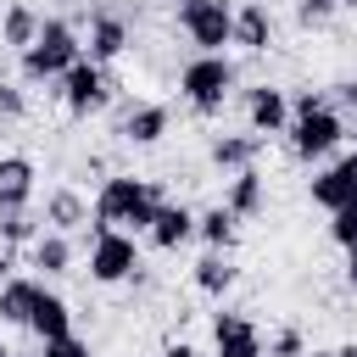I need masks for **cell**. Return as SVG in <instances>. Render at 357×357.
Instances as JSON below:
<instances>
[{
  "mask_svg": "<svg viewBox=\"0 0 357 357\" xmlns=\"http://www.w3.org/2000/svg\"><path fill=\"white\" fill-rule=\"evenodd\" d=\"M33 240H39L33 212H0V245H33Z\"/></svg>",
  "mask_w": 357,
  "mask_h": 357,
  "instance_id": "d4e9b609",
  "label": "cell"
},
{
  "mask_svg": "<svg viewBox=\"0 0 357 357\" xmlns=\"http://www.w3.org/2000/svg\"><path fill=\"white\" fill-rule=\"evenodd\" d=\"M39 284L45 279H6L0 284V324H22L28 329V312H33V296H39Z\"/></svg>",
  "mask_w": 357,
  "mask_h": 357,
  "instance_id": "7402d4cb",
  "label": "cell"
},
{
  "mask_svg": "<svg viewBox=\"0 0 357 357\" xmlns=\"http://www.w3.org/2000/svg\"><path fill=\"white\" fill-rule=\"evenodd\" d=\"M229 45H240L245 56H262V50L273 45V11H268L262 0L234 6V33H229Z\"/></svg>",
  "mask_w": 357,
  "mask_h": 357,
  "instance_id": "7c38bea8",
  "label": "cell"
},
{
  "mask_svg": "<svg viewBox=\"0 0 357 357\" xmlns=\"http://www.w3.org/2000/svg\"><path fill=\"white\" fill-rule=\"evenodd\" d=\"M28 201H33V162L0 156V212H28Z\"/></svg>",
  "mask_w": 357,
  "mask_h": 357,
  "instance_id": "9a60e30c",
  "label": "cell"
},
{
  "mask_svg": "<svg viewBox=\"0 0 357 357\" xmlns=\"http://www.w3.org/2000/svg\"><path fill=\"white\" fill-rule=\"evenodd\" d=\"M195 240H206V251H234L240 218L229 206H206V212H195Z\"/></svg>",
  "mask_w": 357,
  "mask_h": 357,
  "instance_id": "d6986e66",
  "label": "cell"
},
{
  "mask_svg": "<svg viewBox=\"0 0 357 357\" xmlns=\"http://www.w3.org/2000/svg\"><path fill=\"white\" fill-rule=\"evenodd\" d=\"M212 167H223V173H240V167H257V156H262V134H218L212 139Z\"/></svg>",
  "mask_w": 357,
  "mask_h": 357,
  "instance_id": "e0dca14e",
  "label": "cell"
},
{
  "mask_svg": "<svg viewBox=\"0 0 357 357\" xmlns=\"http://www.w3.org/2000/svg\"><path fill=\"white\" fill-rule=\"evenodd\" d=\"M139 273V245L134 234L123 229H95V245H89V279L95 284H123Z\"/></svg>",
  "mask_w": 357,
  "mask_h": 357,
  "instance_id": "8992f818",
  "label": "cell"
},
{
  "mask_svg": "<svg viewBox=\"0 0 357 357\" xmlns=\"http://www.w3.org/2000/svg\"><path fill=\"white\" fill-rule=\"evenodd\" d=\"M212 351L218 357H268L262 335L245 312H212Z\"/></svg>",
  "mask_w": 357,
  "mask_h": 357,
  "instance_id": "9c48e42d",
  "label": "cell"
},
{
  "mask_svg": "<svg viewBox=\"0 0 357 357\" xmlns=\"http://www.w3.org/2000/svg\"><path fill=\"white\" fill-rule=\"evenodd\" d=\"M329 357H357V340H346V346H335Z\"/></svg>",
  "mask_w": 357,
  "mask_h": 357,
  "instance_id": "d590c367",
  "label": "cell"
},
{
  "mask_svg": "<svg viewBox=\"0 0 357 357\" xmlns=\"http://www.w3.org/2000/svg\"><path fill=\"white\" fill-rule=\"evenodd\" d=\"M145 234H151V245H156V251H178L184 240H195V212H190L184 201H162Z\"/></svg>",
  "mask_w": 357,
  "mask_h": 357,
  "instance_id": "4fadbf2b",
  "label": "cell"
},
{
  "mask_svg": "<svg viewBox=\"0 0 357 357\" xmlns=\"http://www.w3.org/2000/svg\"><path fill=\"white\" fill-rule=\"evenodd\" d=\"M312 201L324 212H340L346 201H357V151H346L340 162H329L318 178H312Z\"/></svg>",
  "mask_w": 357,
  "mask_h": 357,
  "instance_id": "30bf717a",
  "label": "cell"
},
{
  "mask_svg": "<svg viewBox=\"0 0 357 357\" xmlns=\"http://www.w3.org/2000/svg\"><path fill=\"white\" fill-rule=\"evenodd\" d=\"M318 106H329V95H324V89H301V95L290 100V117H307V112H318Z\"/></svg>",
  "mask_w": 357,
  "mask_h": 357,
  "instance_id": "4dcf8cb0",
  "label": "cell"
},
{
  "mask_svg": "<svg viewBox=\"0 0 357 357\" xmlns=\"http://www.w3.org/2000/svg\"><path fill=\"white\" fill-rule=\"evenodd\" d=\"M340 106H346V112H357V78H346V84H340Z\"/></svg>",
  "mask_w": 357,
  "mask_h": 357,
  "instance_id": "d6a6232c",
  "label": "cell"
},
{
  "mask_svg": "<svg viewBox=\"0 0 357 357\" xmlns=\"http://www.w3.org/2000/svg\"><path fill=\"white\" fill-rule=\"evenodd\" d=\"M245 123H251V134H284L290 128V95L284 89H273V84H251L245 89Z\"/></svg>",
  "mask_w": 357,
  "mask_h": 357,
  "instance_id": "ba28073f",
  "label": "cell"
},
{
  "mask_svg": "<svg viewBox=\"0 0 357 357\" xmlns=\"http://www.w3.org/2000/svg\"><path fill=\"white\" fill-rule=\"evenodd\" d=\"M33 268H39L45 279H56V273H67V268H73V245H67V234H56V229H45V234L33 240Z\"/></svg>",
  "mask_w": 357,
  "mask_h": 357,
  "instance_id": "cb8c5ba5",
  "label": "cell"
},
{
  "mask_svg": "<svg viewBox=\"0 0 357 357\" xmlns=\"http://www.w3.org/2000/svg\"><path fill=\"white\" fill-rule=\"evenodd\" d=\"M335 6H346V11H357V0H335Z\"/></svg>",
  "mask_w": 357,
  "mask_h": 357,
  "instance_id": "74e56055",
  "label": "cell"
},
{
  "mask_svg": "<svg viewBox=\"0 0 357 357\" xmlns=\"http://www.w3.org/2000/svg\"><path fill=\"white\" fill-rule=\"evenodd\" d=\"M45 223H50L56 234H73V229H84V223H89V206H84V195H78V190H67V184H61V190H50V195H45Z\"/></svg>",
  "mask_w": 357,
  "mask_h": 357,
  "instance_id": "ac0fdd59",
  "label": "cell"
},
{
  "mask_svg": "<svg viewBox=\"0 0 357 357\" xmlns=\"http://www.w3.org/2000/svg\"><path fill=\"white\" fill-rule=\"evenodd\" d=\"M0 357H17V351H6V346H0Z\"/></svg>",
  "mask_w": 357,
  "mask_h": 357,
  "instance_id": "ab89813d",
  "label": "cell"
},
{
  "mask_svg": "<svg viewBox=\"0 0 357 357\" xmlns=\"http://www.w3.org/2000/svg\"><path fill=\"white\" fill-rule=\"evenodd\" d=\"M22 112H28V95L17 84H0V123H17Z\"/></svg>",
  "mask_w": 357,
  "mask_h": 357,
  "instance_id": "83f0119b",
  "label": "cell"
},
{
  "mask_svg": "<svg viewBox=\"0 0 357 357\" xmlns=\"http://www.w3.org/2000/svg\"><path fill=\"white\" fill-rule=\"evenodd\" d=\"M262 6H268V0H262Z\"/></svg>",
  "mask_w": 357,
  "mask_h": 357,
  "instance_id": "60d3db41",
  "label": "cell"
},
{
  "mask_svg": "<svg viewBox=\"0 0 357 357\" xmlns=\"http://www.w3.org/2000/svg\"><path fill=\"white\" fill-rule=\"evenodd\" d=\"M307 357H329V351H307Z\"/></svg>",
  "mask_w": 357,
  "mask_h": 357,
  "instance_id": "f35d334b",
  "label": "cell"
},
{
  "mask_svg": "<svg viewBox=\"0 0 357 357\" xmlns=\"http://www.w3.org/2000/svg\"><path fill=\"white\" fill-rule=\"evenodd\" d=\"M234 273H240V268L229 262V251H206V257L195 262V273H190V279H195V290H201V296H229V290H234Z\"/></svg>",
  "mask_w": 357,
  "mask_h": 357,
  "instance_id": "44dd1931",
  "label": "cell"
},
{
  "mask_svg": "<svg viewBox=\"0 0 357 357\" xmlns=\"http://www.w3.org/2000/svg\"><path fill=\"white\" fill-rule=\"evenodd\" d=\"M78 56H84L78 28H73L67 17H39V39L22 50V78H28V84H50V78H61Z\"/></svg>",
  "mask_w": 357,
  "mask_h": 357,
  "instance_id": "7a4b0ae2",
  "label": "cell"
},
{
  "mask_svg": "<svg viewBox=\"0 0 357 357\" xmlns=\"http://www.w3.org/2000/svg\"><path fill=\"white\" fill-rule=\"evenodd\" d=\"M290 156L296 162H324L340 139H346V117L335 112V106H318V112H307V117H290Z\"/></svg>",
  "mask_w": 357,
  "mask_h": 357,
  "instance_id": "5b68a950",
  "label": "cell"
},
{
  "mask_svg": "<svg viewBox=\"0 0 357 357\" xmlns=\"http://www.w3.org/2000/svg\"><path fill=\"white\" fill-rule=\"evenodd\" d=\"M39 357H95V351H89V340L61 335V340H45V351H39Z\"/></svg>",
  "mask_w": 357,
  "mask_h": 357,
  "instance_id": "f1b7e54d",
  "label": "cell"
},
{
  "mask_svg": "<svg viewBox=\"0 0 357 357\" xmlns=\"http://www.w3.org/2000/svg\"><path fill=\"white\" fill-rule=\"evenodd\" d=\"M162 206V184L156 178H134V173H112L95 195V229H123V234H145L151 218Z\"/></svg>",
  "mask_w": 357,
  "mask_h": 357,
  "instance_id": "6da1fadb",
  "label": "cell"
},
{
  "mask_svg": "<svg viewBox=\"0 0 357 357\" xmlns=\"http://www.w3.org/2000/svg\"><path fill=\"white\" fill-rule=\"evenodd\" d=\"M229 89H234L229 56H195V61H184V73H178V95L190 100L195 117H218L223 100H229Z\"/></svg>",
  "mask_w": 357,
  "mask_h": 357,
  "instance_id": "3957f363",
  "label": "cell"
},
{
  "mask_svg": "<svg viewBox=\"0 0 357 357\" xmlns=\"http://www.w3.org/2000/svg\"><path fill=\"white\" fill-rule=\"evenodd\" d=\"M123 50H128V22H123L117 11H106V6L89 11V50H84V56H89L95 67H112Z\"/></svg>",
  "mask_w": 357,
  "mask_h": 357,
  "instance_id": "8fae6325",
  "label": "cell"
},
{
  "mask_svg": "<svg viewBox=\"0 0 357 357\" xmlns=\"http://www.w3.org/2000/svg\"><path fill=\"white\" fill-rule=\"evenodd\" d=\"M6 279H11V251L0 245V284H6Z\"/></svg>",
  "mask_w": 357,
  "mask_h": 357,
  "instance_id": "e575fe53",
  "label": "cell"
},
{
  "mask_svg": "<svg viewBox=\"0 0 357 357\" xmlns=\"http://www.w3.org/2000/svg\"><path fill=\"white\" fill-rule=\"evenodd\" d=\"M346 284H351V290H357V245H351V251H346Z\"/></svg>",
  "mask_w": 357,
  "mask_h": 357,
  "instance_id": "836d02e7",
  "label": "cell"
},
{
  "mask_svg": "<svg viewBox=\"0 0 357 357\" xmlns=\"http://www.w3.org/2000/svg\"><path fill=\"white\" fill-rule=\"evenodd\" d=\"M329 11H340L335 0H296V17L307 22V28H318V22H329Z\"/></svg>",
  "mask_w": 357,
  "mask_h": 357,
  "instance_id": "f546056e",
  "label": "cell"
},
{
  "mask_svg": "<svg viewBox=\"0 0 357 357\" xmlns=\"http://www.w3.org/2000/svg\"><path fill=\"white\" fill-rule=\"evenodd\" d=\"M56 84H61L56 95H61L67 117H95V112L112 100V73H106V67H95L89 56H78V61H73Z\"/></svg>",
  "mask_w": 357,
  "mask_h": 357,
  "instance_id": "277c9868",
  "label": "cell"
},
{
  "mask_svg": "<svg viewBox=\"0 0 357 357\" xmlns=\"http://www.w3.org/2000/svg\"><path fill=\"white\" fill-rule=\"evenodd\" d=\"M28 329L39 335V346H45V340H61V335H73V307H67L56 290H45V284H39L33 312H28Z\"/></svg>",
  "mask_w": 357,
  "mask_h": 357,
  "instance_id": "5bb4252c",
  "label": "cell"
},
{
  "mask_svg": "<svg viewBox=\"0 0 357 357\" xmlns=\"http://www.w3.org/2000/svg\"><path fill=\"white\" fill-rule=\"evenodd\" d=\"M162 357H201V351H195L190 340H167V346H162Z\"/></svg>",
  "mask_w": 357,
  "mask_h": 357,
  "instance_id": "1f68e13d",
  "label": "cell"
},
{
  "mask_svg": "<svg viewBox=\"0 0 357 357\" xmlns=\"http://www.w3.org/2000/svg\"><path fill=\"white\" fill-rule=\"evenodd\" d=\"M117 134H123L128 145H156V139L167 134V106H162V100H139V106H128Z\"/></svg>",
  "mask_w": 357,
  "mask_h": 357,
  "instance_id": "2e32d148",
  "label": "cell"
},
{
  "mask_svg": "<svg viewBox=\"0 0 357 357\" xmlns=\"http://www.w3.org/2000/svg\"><path fill=\"white\" fill-rule=\"evenodd\" d=\"M0 39H6V45L22 56V50L39 39V11H33L28 0H11V6L0 11Z\"/></svg>",
  "mask_w": 357,
  "mask_h": 357,
  "instance_id": "ffe728a7",
  "label": "cell"
},
{
  "mask_svg": "<svg viewBox=\"0 0 357 357\" xmlns=\"http://www.w3.org/2000/svg\"><path fill=\"white\" fill-rule=\"evenodd\" d=\"M223 206H229L234 218H257V212H262V173H257V167H240V173L229 178Z\"/></svg>",
  "mask_w": 357,
  "mask_h": 357,
  "instance_id": "603a6c76",
  "label": "cell"
},
{
  "mask_svg": "<svg viewBox=\"0 0 357 357\" xmlns=\"http://www.w3.org/2000/svg\"><path fill=\"white\" fill-rule=\"evenodd\" d=\"M262 351H268V357H307V340H301V329H279Z\"/></svg>",
  "mask_w": 357,
  "mask_h": 357,
  "instance_id": "4316f807",
  "label": "cell"
},
{
  "mask_svg": "<svg viewBox=\"0 0 357 357\" xmlns=\"http://www.w3.org/2000/svg\"><path fill=\"white\" fill-rule=\"evenodd\" d=\"M173 6H178V11H190V6H201V0H173Z\"/></svg>",
  "mask_w": 357,
  "mask_h": 357,
  "instance_id": "8d00e7d4",
  "label": "cell"
},
{
  "mask_svg": "<svg viewBox=\"0 0 357 357\" xmlns=\"http://www.w3.org/2000/svg\"><path fill=\"white\" fill-rule=\"evenodd\" d=\"M329 240H335L340 251H351V245H357V201H346L340 212H329Z\"/></svg>",
  "mask_w": 357,
  "mask_h": 357,
  "instance_id": "484cf974",
  "label": "cell"
},
{
  "mask_svg": "<svg viewBox=\"0 0 357 357\" xmlns=\"http://www.w3.org/2000/svg\"><path fill=\"white\" fill-rule=\"evenodd\" d=\"M178 28H184V39L195 45V56H223V45H229V33H234V6L201 0V6L178 11Z\"/></svg>",
  "mask_w": 357,
  "mask_h": 357,
  "instance_id": "52a82bcc",
  "label": "cell"
}]
</instances>
